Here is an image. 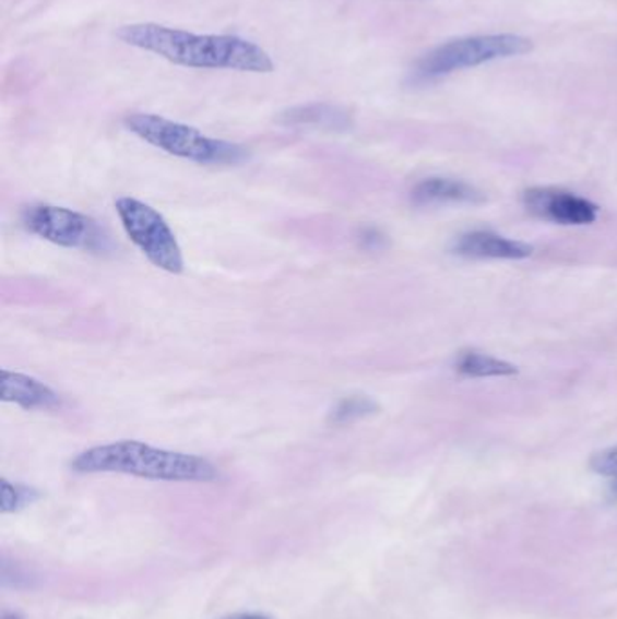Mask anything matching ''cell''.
<instances>
[{"label":"cell","mask_w":617,"mask_h":619,"mask_svg":"<svg viewBox=\"0 0 617 619\" xmlns=\"http://www.w3.org/2000/svg\"><path fill=\"white\" fill-rule=\"evenodd\" d=\"M127 46L158 55L170 64L192 69H230L272 73L274 60L258 44L236 35H198L154 22L127 24L117 32Z\"/></svg>","instance_id":"cell-1"},{"label":"cell","mask_w":617,"mask_h":619,"mask_svg":"<svg viewBox=\"0 0 617 619\" xmlns=\"http://www.w3.org/2000/svg\"><path fill=\"white\" fill-rule=\"evenodd\" d=\"M74 473H120L147 480L212 481L217 469L203 456L159 450L138 440H120L82 451L71 462Z\"/></svg>","instance_id":"cell-2"},{"label":"cell","mask_w":617,"mask_h":619,"mask_svg":"<svg viewBox=\"0 0 617 619\" xmlns=\"http://www.w3.org/2000/svg\"><path fill=\"white\" fill-rule=\"evenodd\" d=\"M123 126L129 133L149 145L194 164L236 165L245 162L248 156L247 148L239 143L206 136L195 128L158 115L134 112L123 118Z\"/></svg>","instance_id":"cell-3"},{"label":"cell","mask_w":617,"mask_h":619,"mask_svg":"<svg viewBox=\"0 0 617 619\" xmlns=\"http://www.w3.org/2000/svg\"><path fill=\"white\" fill-rule=\"evenodd\" d=\"M533 48L531 38L512 33L456 38L424 55L415 68V76L417 80L440 79L462 69L476 68L495 60L522 57L531 53Z\"/></svg>","instance_id":"cell-4"},{"label":"cell","mask_w":617,"mask_h":619,"mask_svg":"<svg viewBox=\"0 0 617 619\" xmlns=\"http://www.w3.org/2000/svg\"><path fill=\"white\" fill-rule=\"evenodd\" d=\"M115 206L127 236L154 266L169 274L183 272L186 263L180 243L159 212L147 203L129 197L117 200Z\"/></svg>","instance_id":"cell-5"},{"label":"cell","mask_w":617,"mask_h":619,"mask_svg":"<svg viewBox=\"0 0 617 619\" xmlns=\"http://www.w3.org/2000/svg\"><path fill=\"white\" fill-rule=\"evenodd\" d=\"M27 233L66 249L106 252L111 243L106 230L82 212L55 205H32L22 212Z\"/></svg>","instance_id":"cell-6"},{"label":"cell","mask_w":617,"mask_h":619,"mask_svg":"<svg viewBox=\"0 0 617 619\" xmlns=\"http://www.w3.org/2000/svg\"><path fill=\"white\" fill-rule=\"evenodd\" d=\"M523 205L533 216L559 225H591L600 216V206L574 192L556 187H533L523 192Z\"/></svg>","instance_id":"cell-7"},{"label":"cell","mask_w":617,"mask_h":619,"mask_svg":"<svg viewBox=\"0 0 617 619\" xmlns=\"http://www.w3.org/2000/svg\"><path fill=\"white\" fill-rule=\"evenodd\" d=\"M449 252L467 260H527L534 247L491 230H473L454 238Z\"/></svg>","instance_id":"cell-8"},{"label":"cell","mask_w":617,"mask_h":619,"mask_svg":"<svg viewBox=\"0 0 617 619\" xmlns=\"http://www.w3.org/2000/svg\"><path fill=\"white\" fill-rule=\"evenodd\" d=\"M0 395L4 403H13L24 409H59L62 398L48 384L33 377L2 370L0 373Z\"/></svg>","instance_id":"cell-9"},{"label":"cell","mask_w":617,"mask_h":619,"mask_svg":"<svg viewBox=\"0 0 617 619\" xmlns=\"http://www.w3.org/2000/svg\"><path fill=\"white\" fill-rule=\"evenodd\" d=\"M484 200H486L484 192L453 178H428L417 183L412 191V202L417 206L448 205V203L476 205Z\"/></svg>","instance_id":"cell-10"},{"label":"cell","mask_w":617,"mask_h":619,"mask_svg":"<svg viewBox=\"0 0 617 619\" xmlns=\"http://www.w3.org/2000/svg\"><path fill=\"white\" fill-rule=\"evenodd\" d=\"M280 122L285 126H311V128L346 129L349 126L348 112L341 107L328 104L292 107L283 112Z\"/></svg>","instance_id":"cell-11"},{"label":"cell","mask_w":617,"mask_h":619,"mask_svg":"<svg viewBox=\"0 0 617 619\" xmlns=\"http://www.w3.org/2000/svg\"><path fill=\"white\" fill-rule=\"evenodd\" d=\"M454 371L460 376L473 377V379H486V377L517 376L518 368L507 360L498 359L478 349H465V352H460L459 357L454 360Z\"/></svg>","instance_id":"cell-12"},{"label":"cell","mask_w":617,"mask_h":619,"mask_svg":"<svg viewBox=\"0 0 617 619\" xmlns=\"http://www.w3.org/2000/svg\"><path fill=\"white\" fill-rule=\"evenodd\" d=\"M375 413H379V404L375 403L373 398L366 397V395H349L332 409L328 420L343 426V424L354 422L359 418L371 417Z\"/></svg>","instance_id":"cell-13"},{"label":"cell","mask_w":617,"mask_h":619,"mask_svg":"<svg viewBox=\"0 0 617 619\" xmlns=\"http://www.w3.org/2000/svg\"><path fill=\"white\" fill-rule=\"evenodd\" d=\"M2 513H16L21 509L26 508L29 503L40 498V492L33 487L22 486V484H11V481L2 480Z\"/></svg>","instance_id":"cell-14"},{"label":"cell","mask_w":617,"mask_h":619,"mask_svg":"<svg viewBox=\"0 0 617 619\" xmlns=\"http://www.w3.org/2000/svg\"><path fill=\"white\" fill-rule=\"evenodd\" d=\"M591 469L602 477L617 478V445L597 451L591 459Z\"/></svg>","instance_id":"cell-15"},{"label":"cell","mask_w":617,"mask_h":619,"mask_svg":"<svg viewBox=\"0 0 617 619\" xmlns=\"http://www.w3.org/2000/svg\"><path fill=\"white\" fill-rule=\"evenodd\" d=\"M360 245L368 250H379L385 245V236L380 233L379 228H365L360 234Z\"/></svg>","instance_id":"cell-16"},{"label":"cell","mask_w":617,"mask_h":619,"mask_svg":"<svg viewBox=\"0 0 617 619\" xmlns=\"http://www.w3.org/2000/svg\"><path fill=\"white\" fill-rule=\"evenodd\" d=\"M223 619H270V618H266V616L263 615H234Z\"/></svg>","instance_id":"cell-17"},{"label":"cell","mask_w":617,"mask_h":619,"mask_svg":"<svg viewBox=\"0 0 617 619\" xmlns=\"http://www.w3.org/2000/svg\"><path fill=\"white\" fill-rule=\"evenodd\" d=\"M610 491H613L614 495H616L617 497V478L616 481H614L613 486H610Z\"/></svg>","instance_id":"cell-18"},{"label":"cell","mask_w":617,"mask_h":619,"mask_svg":"<svg viewBox=\"0 0 617 619\" xmlns=\"http://www.w3.org/2000/svg\"><path fill=\"white\" fill-rule=\"evenodd\" d=\"M4 619H21V618H16V616H4Z\"/></svg>","instance_id":"cell-19"}]
</instances>
